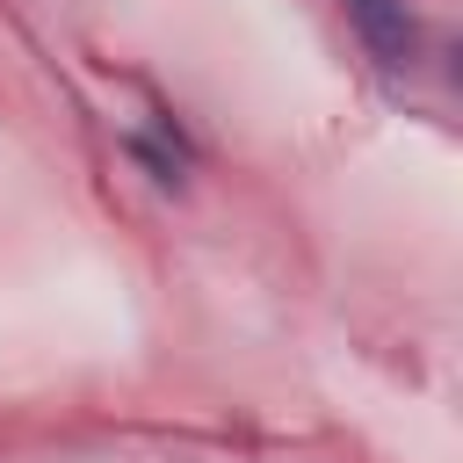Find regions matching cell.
Returning a JSON list of instances; mask_svg holds the SVG:
<instances>
[{
    "label": "cell",
    "mask_w": 463,
    "mask_h": 463,
    "mask_svg": "<svg viewBox=\"0 0 463 463\" xmlns=\"http://www.w3.org/2000/svg\"><path fill=\"white\" fill-rule=\"evenodd\" d=\"M340 14H347V29L369 43L376 65L405 72V65L420 58V22L405 14V0H340Z\"/></svg>",
    "instance_id": "obj_1"
}]
</instances>
